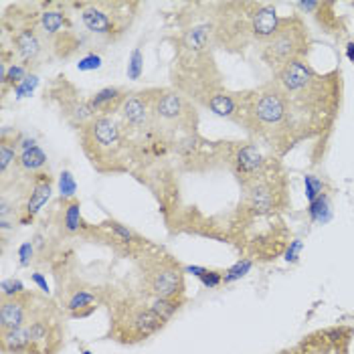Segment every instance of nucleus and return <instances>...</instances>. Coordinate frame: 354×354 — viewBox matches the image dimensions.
<instances>
[{
  "label": "nucleus",
  "instance_id": "obj_39",
  "mask_svg": "<svg viewBox=\"0 0 354 354\" xmlns=\"http://www.w3.org/2000/svg\"><path fill=\"white\" fill-rule=\"evenodd\" d=\"M30 279L39 286V290H41L43 294H49V286H47V279H45V275H43V273H32V275H30Z\"/></svg>",
  "mask_w": 354,
  "mask_h": 354
},
{
  "label": "nucleus",
  "instance_id": "obj_28",
  "mask_svg": "<svg viewBox=\"0 0 354 354\" xmlns=\"http://www.w3.org/2000/svg\"><path fill=\"white\" fill-rule=\"evenodd\" d=\"M308 215L314 223H328L332 217V209H330V203H328L326 194H320L314 203H310L308 207Z\"/></svg>",
  "mask_w": 354,
  "mask_h": 354
},
{
  "label": "nucleus",
  "instance_id": "obj_14",
  "mask_svg": "<svg viewBox=\"0 0 354 354\" xmlns=\"http://www.w3.org/2000/svg\"><path fill=\"white\" fill-rule=\"evenodd\" d=\"M272 160L273 158H268L261 152V148L253 142H243V144L231 142L229 146H225V162L231 168L241 189H245L247 185L259 178Z\"/></svg>",
  "mask_w": 354,
  "mask_h": 354
},
{
  "label": "nucleus",
  "instance_id": "obj_11",
  "mask_svg": "<svg viewBox=\"0 0 354 354\" xmlns=\"http://www.w3.org/2000/svg\"><path fill=\"white\" fill-rule=\"evenodd\" d=\"M142 283L148 298H185V268L164 251L144 253Z\"/></svg>",
  "mask_w": 354,
  "mask_h": 354
},
{
  "label": "nucleus",
  "instance_id": "obj_37",
  "mask_svg": "<svg viewBox=\"0 0 354 354\" xmlns=\"http://www.w3.org/2000/svg\"><path fill=\"white\" fill-rule=\"evenodd\" d=\"M32 257H35V243L32 241H25L23 245L19 247V263L23 268H27V266H30Z\"/></svg>",
  "mask_w": 354,
  "mask_h": 354
},
{
  "label": "nucleus",
  "instance_id": "obj_4",
  "mask_svg": "<svg viewBox=\"0 0 354 354\" xmlns=\"http://www.w3.org/2000/svg\"><path fill=\"white\" fill-rule=\"evenodd\" d=\"M239 124L245 128L247 134L266 144L275 156H283L298 144L292 132L283 91L275 80L255 89L241 91Z\"/></svg>",
  "mask_w": 354,
  "mask_h": 354
},
{
  "label": "nucleus",
  "instance_id": "obj_25",
  "mask_svg": "<svg viewBox=\"0 0 354 354\" xmlns=\"http://www.w3.org/2000/svg\"><path fill=\"white\" fill-rule=\"evenodd\" d=\"M61 205H63V218H61L63 231L69 235L87 231V225L82 218V203L77 198H73V201H61Z\"/></svg>",
  "mask_w": 354,
  "mask_h": 354
},
{
  "label": "nucleus",
  "instance_id": "obj_42",
  "mask_svg": "<svg viewBox=\"0 0 354 354\" xmlns=\"http://www.w3.org/2000/svg\"><path fill=\"white\" fill-rule=\"evenodd\" d=\"M82 354H93V353H91V351H85V348H83Z\"/></svg>",
  "mask_w": 354,
  "mask_h": 354
},
{
  "label": "nucleus",
  "instance_id": "obj_20",
  "mask_svg": "<svg viewBox=\"0 0 354 354\" xmlns=\"http://www.w3.org/2000/svg\"><path fill=\"white\" fill-rule=\"evenodd\" d=\"M205 108L211 109L218 118H225V120H231V122L239 124V118H241V91H229V89L221 87L213 95H209V100L205 102Z\"/></svg>",
  "mask_w": 354,
  "mask_h": 354
},
{
  "label": "nucleus",
  "instance_id": "obj_34",
  "mask_svg": "<svg viewBox=\"0 0 354 354\" xmlns=\"http://www.w3.org/2000/svg\"><path fill=\"white\" fill-rule=\"evenodd\" d=\"M37 85H39V77H37L35 73H28L27 80L21 83L19 87H15V95H17V100H21V97H28V95L37 89Z\"/></svg>",
  "mask_w": 354,
  "mask_h": 354
},
{
  "label": "nucleus",
  "instance_id": "obj_10",
  "mask_svg": "<svg viewBox=\"0 0 354 354\" xmlns=\"http://www.w3.org/2000/svg\"><path fill=\"white\" fill-rule=\"evenodd\" d=\"M288 178L281 164L273 158L266 172L243 189L241 211L249 215H277L279 211L288 209Z\"/></svg>",
  "mask_w": 354,
  "mask_h": 354
},
{
  "label": "nucleus",
  "instance_id": "obj_22",
  "mask_svg": "<svg viewBox=\"0 0 354 354\" xmlns=\"http://www.w3.org/2000/svg\"><path fill=\"white\" fill-rule=\"evenodd\" d=\"M298 8L304 12H312L316 17V21L320 23V27L330 35L342 37L346 32L344 25L334 15V2H298Z\"/></svg>",
  "mask_w": 354,
  "mask_h": 354
},
{
  "label": "nucleus",
  "instance_id": "obj_9",
  "mask_svg": "<svg viewBox=\"0 0 354 354\" xmlns=\"http://www.w3.org/2000/svg\"><path fill=\"white\" fill-rule=\"evenodd\" d=\"M310 43L312 39H310L304 19L298 15H292V17L279 19L275 32L263 45H259V55L263 63L277 73L288 63L306 59L310 51Z\"/></svg>",
  "mask_w": 354,
  "mask_h": 354
},
{
  "label": "nucleus",
  "instance_id": "obj_8",
  "mask_svg": "<svg viewBox=\"0 0 354 354\" xmlns=\"http://www.w3.org/2000/svg\"><path fill=\"white\" fill-rule=\"evenodd\" d=\"M109 338L120 344H138L158 334L166 320H162L146 298H124L109 312Z\"/></svg>",
  "mask_w": 354,
  "mask_h": 354
},
{
  "label": "nucleus",
  "instance_id": "obj_21",
  "mask_svg": "<svg viewBox=\"0 0 354 354\" xmlns=\"http://www.w3.org/2000/svg\"><path fill=\"white\" fill-rule=\"evenodd\" d=\"M100 304V296L91 290V288H73L67 292L65 301H63V308L73 316V318H85L89 314L95 312Z\"/></svg>",
  "mask_w": 354,
  "mask_h": 354
},
{
  "label": "nucleus",
  "instance_id": "obj_1",
  "mask_svg": "<svg viewBox=\"0 0 354 354\" xmlns=\"http://www.w3.org/2000/svg\"><path fill=\"white\" fill-rule=\"evenodd\" d=\"M275 83L283 91L292 132L298 144L326 136L342 106V73H318L301 59L279 69Z\"/></svg>",
  "mask_w": 354,
  "mask_h": 354
},
{
  "label": "nucleus",
  "instance_id": "obj_13",
  "mask_svg": "<svg viewBox=\"0 0 354 354\" xmlns=\"http://www.w3.org/2000/svg\"><path fill=\"white\" fill-rule=\"evenodd\" d=\"M6 32L10 35V43H12V53L19 59V63H23L25 67H37L41 65L43 57L47 55V47L51 49L49 41L45 39V35L41 32L39 27V17L32 21V17H25L23 21H19L12 27H4Z\"/></svg>",
  "mask_w": 354,
  "mask_h": 354
},
{
  "label": "nucleus",
  "instance_id": "obj_23",
  "mask_svg": "<svg viewBox=\"0 0 354 354\" xmlns=\"http://www.w3.org/2000/svg\"><path fill=\"white\" fill-rule=\"evenodd\" d=\"M130 93L122 87H104L89 97V104L97 115H115Z\"/></svg>",
  "mask_w": 354,
  "mask_h": 354
},
{
  "label": "nucleus",
  "instance_id": "obj_40",
  "mask_svg": "<svg viewBox=\"0 0 354 354\" xmlns=\"http://www.w3.org/2000/svg\"><path fill=\"white\" fill-rule=\"evenodd\" d=\"M185 272L192 273L194 277H198V279H201V277H203V273L207 272V268H201V266H189V268H187Z\"/></svg>",
  "mask_w": 354,
  "mask_h": 354
},
{
  "label": "nucleus",
  "instance_id": "obj_26",
  "mask_svg": "<svg viewBox=\"0 0 354 354\" xmlns=\"http://www.w3.org/2000/svg\"><path fill=\"white\" fill-rule=\"evenodd\" d=\"M28 67H25L23 63H10V65H6V63H2L0 65V83H2V91H6L8 87H19L21 83L25 82L28 77Z\"/></svg>",
  "mask_w": 354,
  "mask_h": 354
},
{
  "label": "nucleus",
  "instance_id": "obj_27",
  "mask_svg": "<svg viewBox=\"0 0 354 354\" xmlns=\"http://www.w3.org/2000/svg\"><path fill=\"white\" fill-rule=\"evenodd\" d=\"M148 304H150V308L162 318L166 322H170L172 318H174V314L183 308V304H185V298H148V296H144Z\"/></svg>",
  "mask_w": 354,
  "mask_h": 354
},
{
  "label": "nucleus",
  "instance_id": "obj_2",
  "mask_svg": "<svg viewBox=\"0 0 354 354\" xmlns=\"http://www.w3.org/2000/svg\"><path fill=\"white\" fill-rule=\"evenodd\" d=\"M213 47L215 43L209 21L205 19L194 23L180 32L170 71L174 89L201 106H205L209 95L223 87Z\"/></svg>",
  "mask_w": 354,
  "mask_h": 354
},
{
  "label": "nucleus",
  "instance_id": "obj_17",
  "mask_svg": "<svg viewBox=\"0 0 354 354\" xmlns=\"http://www.w3.org/2000/svg\"><path fill=\"white\" fill-rule=\"evenodd\" d=\"M102 235H106L109 241L113 243V247H118V249H124V251H128V253H144V249L148 247V241L142 237V235H138L136 231H132L130 227H126L124 223H120V221H115V218H108V221H104L102 225H100V229H97Z\"/></svg>",
  "mask_w": 354,
  "mask_h": 354
},
{
  "label": "nucleus",
  "instance_id": "obj_24",
  "mask_svg": "<svg viewBox=\"0 0 354 354\" xmlns=\"http://www.w3.org/2000/svg\"><path fill=\"white\" fill-rule=\"evenodd\" d=\"M2 334V353L4 354H35V344L27 326L0 332Z\"/></svg>",
  "mask_w": 354,
  "mask_h": 354
},
{
  "label": "nucleus",
  "instance_id": "obj_29",
  "mask_svg": "<svg viewBox=\"0 0 354 354\" xmlns=\"http://www.w3.org/2000/svg\"><path fill=\"white\" fill-rule=\"evenodd\" d=\"M77 194V183L69 170H63L59 176V198L61 201H73Z\"/></svg>",
  "mask_w": 354,
  "mask_h": 354
},
{
  "label": "nucleus",
  "instance_id": "obj_6",
  "mask_svg": "<svg viewBox=\"0 0 354 354\" xmlns=\"http://www.w3.org/2000/svg\"><path fill=\"white\" fill-rule=\"evenodd\" d=\"M152 134L162 144H185L196 138L198 113L187 95L174 87H150Z\"/></svg>",
  "mask_w": 354,
  "mask_h": 354
},
{
  "label": "nucleus",
  "instance_id": "obj_12",
  "mask_svg": "<svg viewBox=\"0 0 354 354\" xmlns=\"http://www.w3.org/2000/svg\"><path fill=\"white\" fill-rule=\"evenodd\" d=\"M39 12V27L51 45V51L59 59H69L80 49V37L73 32V25L65 12L63 2H45Z\"/></svg>",
  "mask_w": 354,
  "mask_h": 354
},
{
  "label": "nucleus",
  "instance_id": "obj_16",
  "mask_svg": "<svg viewBox=\"0 0 354 354\" xmlns=\"http://www.w3.org/2000/svg\"><path fill=\"white\" fill-rule=\"evenodd\" d=\"M37 296L32 294H21L17 298H4L0 304V332L17 330L30 324L35 312H37Z\"/></svg>",
  "mask_w": 354,
  "mask_h": 354
},
{
  "label": "nucleus",
  "instance_id": "obj_41",
  "mask_svg": "<svg viewBox=\"0 0 354 354\" xmlns=\"http://www.w3.org/2000/svg\"><path fill=\"white\" fill-rule=\"evenodd\" d=\"M346 57H348V61H353L354 63V43H348V45H346Z\"/></svg>",
  "mask_w": 354,
  "mask_h": 354
},
{
  "label": "nucleus",
  "instance_id": "obj_36",
  "mask_svg": "<svg viewBox=\"0 0 354 354\" xmlns=\"http://www.w3.org/2000/svg\"><path fill=\"white\" fill-rule=\"evenodd\" d=\"M201 281H203V286H205V288H209V290H215V288H218V286L223 283V272L207 270V272L203 273Z\"/></svg>",
  "mask_w": 354,
  "mask_h": 354
},
{
  "label": "nucleus",
  "instance_id": "obj_19",
  "mask_svg": "<svg viewBox=\"0 0 354 354\" xmlns=\"http://www.w3.org/2000/svg\"><path fill=\"white\" fill-rule=\"evenodd\" d=\"M51 192H53V178L49 172H43V174H37L32 176V183H30V189H28V196L25 201V209H23V215L21 223H28L41 213V209L49 203L51 198Z\"/></svg>",
  "mask_w": 354,
  "mask_h": 354
},
{
  "label": "nucleus",
  "instance_id": "obj_3",
  "mask_svg": "<svg viewBox=\"0 0 354 354\" xmlns=\"http://www.w3.org/2000/svg\"><path fill=\"white\" fill-rule=\"evenodd\" d=\"M215 47L227 53H245L251 45H263L279 25V17L266 2H217L207 17Z\"/></svg>",
  "mask_w": 354,
  "mask_h": 354
},
{
  "label": "nucleus",
  "instance_id": "obj_18",
  "mask_svg": "<svg viewBox=\"0 0 354 354\" xmlns=\"http://www.w3.org/2000/svg\"><path fill=\"white\" fill-rule=\"evenodd\" d=\"M17 168L23 176H37L47 170V154L32 138L21 134L19 138V160Z\"/></svg>",
  "mask_w": 354,
  "mask_h": 354
},
{
  "label": "nucleus",
  "instance_id": "obj_30",
  "mask_svg": "<svg viewBox=\"0 0 354 354\" xmlns=\"http://www.w3.org/2000/svg\"><path fill=\"white\" fill-rule=\"evenodd\" d=\"M251 268H253V261H251L249 257L239 259L235 266H231L227 272H223V283H233V281H237V279L245 277L247 273L251 272Z\"/></svg>",
  "mask_w": 354,
  "mask_h": 354
},
{
  "label": "nucleus",
  "instance_id": "obj_32",
  "mask_svg": "<svg viewBox=\"0 0 354 354\" xmlns=\"http://www.w3.org/2000/svg\"><path fill=\"white\" fill-rule=\"evenodd\" d=\"M304 185H306V198L308 203H314L320 194H324V185L320 178L312 176V174H306L304 176Z\"/></svg>",
  "mask_w": 354,
  "mask_h": 354
},
{
  "label": "nucleus",
  "instance_id": "obj_35",
  "mask_svg": "<svg viewBox=\"0 0 354 354\" xmlns=\"http://www.w3.org/2000/svg\"><path fill=\"white\" fill-rule=\"evenodd\" d=\"M102 67V57L95 53H87L85 57L80 59V63H77V69L80 71H95V69H100Z\"/></svg>",
  "mask_w": 354,
  "mask_h": 354
},
{
  "label": "nucleus",
  "instance_id": "obj_15",
  "mask_svg": "<svg viewBox=\"0 0 354 354\" xmlns=\"http://www.w3.org/2000/svg\"><path fill=\"white\" fill-rule=\"evenodd\" d=\"M49 97L59 106L63 118L77 130L87 126L93 118H97V113L93 111L89 100L82 97V93L75 89V85L65 82V77H59V82L51 85Z\"/></svg>",
  "mask_w": 354,
  "mask_h": 354
},
{
  "label": "nucleus",
  "instance_id": "obj_7",
  "mask_svg": "<svg viewBox=\"0 0 354 354\" xmlns=\"http://www.w3.org/2000/svg\"><path fill=\"white\" fill-rule=\"evenodd\" d=\"M82 15L85 30L106 43H115L132 27L140 4L130 0H91V2H71Z\"/></svg>",
  "mask_w": 354,
  "mask_h": 354
},
{
  "label": "nucleus",
  "instance_id": "obj_5",
  "mask_svg": "<svg viewBox=\"0 0 354 354\" xmlns=\"http://www.w3.org/2000/svg\"><path fill=\"white\" fill-rule=\"evenodd\" d=\"M80 144L85 158L102 174L128 170V158L134 152L118 115L93 118L80 130Z\"/></svg>",
  "mask_w": 354,
  "mask_h": 354
},
{
  "label": "nucleus",
  "instance_id": "obj_33",
  "mask_svg": "<svg viewBox=\"0 0 354 354\" xmlns=\"http://www.w3.org/2000/svg\"><path fill=\"white\" fill-rule=\"evenodd\" d=\"M0 290H2V300L4 298H17V296H21V294H25L27 290H25V286H23V281L21 279H17V277H8V279H4L2 281V286H0Z\"/></svg>",
  "mask_w": 354,
  "mask_h": 354
},
{
  "label": "nucleus",
  "instance_id": "obj_38",
  "mask_svg": "<svg viewBox=\"0 0 354 354\" xmlns=\"http://www.w3.org/2000/svg\"><path fill=\"white\" fill-rule=\"evenodd\" d=\"M301 249H304V243H301L300 239L290 241V247L286 249V259H288L290 263H296V261L300 259Z\"/></svg>",
  "mask_w": 354,
  "mask_h": 354
},
{
  "label": "nucleus",
  "instance_id": "obj_31",
  "mask_svg": "<svg viewBox=\"0 0 354 354\" xmlns=\"http://www.w3.org/2000/svg\"><path fill=\"white\" fill-rule=\"evenodd\" d=\"M144 73V53H142V47H136L130 59H128V67H126V75L128 80L132 82H138Z\"/></svg>",
  "mask_w": 354,
  "mask_h": 354
}]
</instances>
